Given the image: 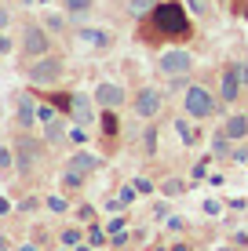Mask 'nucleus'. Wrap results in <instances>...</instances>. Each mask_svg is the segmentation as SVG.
<instances>
[{"label": "nucleus", "instance_id": "nucleus-1", "mask_svg": "<svg viewBox=\"0 0 248 251\" xmlns=\"http://www.w3.org/2000/svg\"><path fill=\"white\" fill-rule=\"evenodd\" d=\"M193 37V22L186 4L179 0H157L153 11L146 19H139V40H172V44H183V40Z\"/></svg>", "mask_w": 248, "mask_h": 251}, {"label": "nucleus", "instance_id": "nucleus-2", "mask_svg": "<svg viewBox=\"0 0 248 251\" xmlns=\"http://www.w3.org/2000/svg\"><path fill=\"white\" fill-rule=\"evenodd\" d=\"M223 106H226V102L216 99L204 84H190V88L183 91V109H186V117L197 120V124H201V120H208V117H219V113H223Z\"/></svg>", "mask_w": 248, "mask_h": 251}, {"label": "nucleus", "instance_id": "nucleus-3", "mask_svg": "<svg viewBox=\"0 0 248 251\" xmlns=\"http://www.w3.org/2000/svg\"><path fill=\"white\" fill-rule=\"evenodd\" d=\"M62 73H66V62L58 55H40V58H33L29 66H26V76H29V84H40V88H51V84H58L62 80Z\"/></svg>", "mask_w": 248, "mask_h": 251}, {"label": "nucleus", "instance_id": "nucleus-4", "mask_svg": "<svg viewBox=\"0 0 248 251\" xmlns=\"http://www.w3.org/2000/svg\"><path fill=\"white\" fill-rule=\"evenodd\" d=\"M40 157H44V142H37L33 135H19L15 138V171L29 178L33 171L40 168Z\"/></svg>", "mask_w": 248, "mask_h": 251}, {"label": "nucleus", "instance_id": "nucleus-5", "mask_svg": "<svg viewBox=\"0 0 248 251\" xmlns=\"http://www.w3.org/2000/svg\"><path fill=\"white\" fill-rule=\"evenodd\" d=\"M193 62H197V58L186 48H168V51L157 55V73L168 76V80H172V76H186V73H193Z\"/></svg>", "mask_w": 248, "mask_h": 251}, {"label": "nucleus", "instance_id": "nucleus-6", "mask_svg": "<svg viewBox=\"0 0 248 251\" xmlns=\"http://www.w3.org/2000/svg\"><path fill=\"white\" fill-rule=\"evenodd\" d=\"M245 62H226L223 66V73H219V99L226 102H237L241 99V91H245Z\"/></svg>", "mask_w": 248, "mask_h": 251}, {"label": "nucleus", "instance_id": "nucleus-7", "mask_svg": "<svg viewBox=\"0 0 248 251\" xmlns=\"http://www.w3.org/2000/svg\"><path fill=\"white\" fill-rule=\"evenodd\" d=\"M51 51V37H48V25L37 22H26L22 25V55L26 58H40Z\"/></svg>", "mask_w": 248, "mask_h": 251}, {"label": "nucleus", "instance_id": "nucleus-8", "mask_svg": "<svg viewBox=\"0 0 248 251\" xmlns=\"http://www.w3.org/2000/svg\"><path fill=\"white\" fill-rule=\"evenodd\" d=\"M165 99H168V91H161V88H142V91L132 99V109H135V117H139V120H153L161 109H165Z\"/></svg>", "mask_w": 248, "mask_h": 251}, {"label": "nucleus", "instance_id": "nucleus-9", "mask_svg": "<svg viewBox=\"0 0 248 251\" xmlns=\"http://www.w3.org/2000/svg\"><path fill=\"white\" fill-rule=\"evenodd\" d=\"M124 102H128V91L121 88V84L102 80L99 88H95V106H99V109H121Z\"/></svg>", "mask_w": 248, "mask_h": 251}, {"label": "nucleus", "instance_id": "nucleus-10", "mask_svg": "<svg viewBox=\"0 0 248 251\" xmlns=\"http://www.w3.org/2000/svg\"><path fill=\"white\" fill-rule=\"evenodd\" d=\"M15 124H19L22 131H29V127L37 124V102H33L29 91H22L19 99H15Z\"/></svg>", "mask_w": 248, "mask_h": 251}, {"label": "nucleus", "instance_id": "nucleus-11", "mask_svg": "<svg viewBox=\"0 0 248 251\" xmlns=\"http://www.w3.org/2000/svg\"><path fill=\"white\" fill-rule=\"evenodd\" d=\"M70 117H73V124H81V127L95 124V106H91V99H88V95L73 91V106H70Z\"/></svg>", "mask_w": 248, "mask_h": 251}, {"label": "nucleus", "instance_id": "nucleus-12", "mask_svg": "<svg viewBox=\"0 0 248 251\" xmlns=\"http://www.w3.org/2000/svg\"><path fill=\"white\" fill-rule=\"evenodd\" d=\"M66 168H70V171H81V175H91V171L102 168V157H95V153H88V150H77L73 157L66 160Z\"/></svg>", "mask_w": 248, "mask_h": 251}, {"label": "nucleus", "instance_id": "nucleus-13", "mask_svg": "<svg viewBox=\"0 0 248 251\" xmlns=\"http://www.w3.org/2000/svg\"><path fill=\"white\" fill-rule=\"evenodd\" d=\"M99 127H102V138H106V142H117V135H121V117H117V109H102Z\"/></svg>", "mask_w": 248, "mask_h": 251}, {"label": "nucleus", "instance_id": "nucleus-14", "mask_svg": "<svg viewBox=\"0 0 248 251\" xmlns=\"http://www.w3.org/2000/svg\"><path fill=\"white\" fill-rule=\"evenodd\" d=\"M223 131L234 138V142H241V138L248 135V113H230L226 124H223Z\"/></svg>", "mask_w": 248, "mask_h": 251}, {"label": "nucleus", "instance_id": "nucleus-15", "mask_svg": "<svg viewBox=\"0 0 248 251\" xmlns=\"http://www.w3.org/2000/svg\"><path fill=\"white\" fill-rule=\"evenodd\" d=\"M172 124H175V131H179V138H183L186 146H197L201 142V127H193L190 117H175Z\"/></svg>", "mask_w": 248, "mask_h": 251}, {"label": "nucleus", "instance_id": "nucleus-16", "mask_svg": "<svg viewBox=\"0 0 248 251\" xmlns=\"http://www.w3.org/2000/svg\"><path fill=\"white\" fill-rule=\"evenodd\" d=\"M77 37H81L84 44H91V48H110V44H113V37H110L106 29H81Z\"/></svg>", "mask_w": 248, "mask_h": 251}, {"label": "nucleus", "instance_id": "nucleus-17", "mask_svg": "<svg viewBox=\"0 0 248 251\" xmlns=\"http://www.w3.org/2000/svg\"><path fill=\"white\" fill-rule=\"evenodd\" d=\"M62 138H66V124H62V117L48 120V124H44V142H48V146H58Z\"/></svg>", "mask_w": 248, "mask_h": 251}, {"label": "nucleus", "instance_id": "nucleus-18", "mask_svg": "<svg viewBox=\"0 0 248 251\" xmlns=\"http://www.w3.org/2000/svg\"><path fill=\"white\" fill-rule=\"evenodd\" d=\"M139 146H142V153H146V157H157V124H150V120H146Z\"/></svg>", "mask_w": 248, "mask_h": 251}, {"label": "nucleus", "instance_id": "nucleus-19", "mask_svg": "<svg viewBox=\"0 0 248 251\" xmlns=\"http://www.w3.org/2000/svg\"><path fill=\"white\" fill-rule=\"evenodd\" d=\"M91 7H95V0H62V11H66V15H73V19L88 15Z\"/></svg>", "mask_w": 248, "mask_h": 251}, {"label": "nucleus", "instance_id": "nucleus-20", "mask_svg": "<svg viewBox=\"0 0 248 251\" xmlns=\"http://www.w3.org/2000/svg\"><path fill=\"white\" fill-rule=\"evenodd\" d=\"M48 99H51V106H55L58 113H66V117H70V106H73V91H51Z\"/></svg>", "mask_w": 248, "mask_h": 251}, {"label": "nucleus", "instance_id": "nucleus-21", "mask_svg": "<svg viewBox=\"0 0 248 251\" xmlns=\"http://www.w3.org/2000/svg\"><path fill=\"white\" fill-rule=\"evenodd\" d=\"M230 142H234V138H230L226 131H219L216 138H212V157H219V160L230 157Z\"/></svg>", "mask_w": 248, "mask_h": 251}, {"label": "nucleus", "instance_id": "nucleus-22", "mask_svg": "<svg viewBox=\"0 0 248 251\" xmlns=\"http://www.w3.org/2000/svg\"><path fill=\"white\" fill-rule=\"evenodd\" d=\"M153 4H157V0H128V15H132V19H146L153 11Z\"/></svg>", "mask_w": 248, "mask_h": 251}, {"label": "nucleus", "instance_id": "nucleus-23", "mask_svg": "<svg viewBox=\"0 0 248 251\" xmlns=\"http://www.w3.org/2000/svg\"><path fill=\"white\" fill-rule=\"evenodd\" d=\"M84 186V175L81 171H70L66 168V175H62V189H81Z\"/></svg>", "mask_w": 248, "mask_h": 251}, {"label": "nucleus", "instance_id": "nucleus-24", "mask_svg": "<svg viewBox=\"0 0 248 251\" xmlns=\"http://www.w3.org/2000/svg\"><path fill=\"white\" fill-rule=\"evenodd\" d=\"M190 73H186V76H172V80H168V95H179V91H186V88H190Z\"/></svg>", "mask_w": 248, "mask_h": 251}, {"label": "nucleus", "instance_id": "nucleus-25", "mask_svg": "<svg viewBox=\"0 0 248 251\" xmlns=\"http://www.w3.org/2000/svg\"><path fill=\"white\" fill-rule=\"evenodd\" d=\"M55 117H58V109L51 106V102H40V106H37V120H40V124H48V120H55Z\"/></svg>", "mask_w": 248, "mask_h": 251}, {"label": "nucleus", "instance_id": "nucleus-26", "mask_svg": "<svg viewBox=\"0 0 248 251\" xmlns=\"http://www.w3.org/2000/svg\"><path fill=\"white\" fill-rule=\"evenodd\" d=\"M161 189H165V197H179V193L186 189V182H183V178H168V182L161 186Z\"/></svg>", "mask_w": 248, "mask_h": 251}, {"label": "nucleus", "instance_id": "nucleus-27", "mask_svg": "<svg viewBox=\"0 0 248 251\" xmlns=\"http://www.w3.org/2000/svg\"><path fill=\"white\" fill-rule=\"evenodd\" d=\"M190 178H193V182H201V178H208V157H201L197 164H193V171H190Z\"/></svg>", "mask_w": 248, "mask_h": 251}, {"label": "nucleus", "instance_id": "nucleus-28", "mask_svg": "<svg viewBox=\"0 0 248 251\" xmlns=\"http://www.w3.org/2000/svg\"><path fill=\"white\" fill-rule=\"evenodd\" d=\"M58 240H62V248H77V244H81V229H62Z\"/></svg>", "mask_w": 248, "mask_h": 251}, {"label": "nucleus", "instance_id": "nucleus-29", "mask_svg": "<svg viewBox=\"0 0 248 251\" xmlns=\"http://www.w3.org/2000/svg\"><path fill=\"white\" fill-rule=\"evenodd\" d=\"M0 168H4V171H11V168H15V150L0 146Z\"/></svg>", "mask_w": 248, "mask_h": 251}, {"label": "nucleus", "instance_id": "nucleus-30", "mask_svg": "<svg viewBox=\"0 0 248 251\" xmlns=\"http://www.w3.org/2000/svg\"><path fill=\"white\" fill-rule=\"evenodd\" d=\"M88 240H91V248H99V244H106V229H99V226H91V229H88Z\"/></svg>", "mask_w": 248, "mask_h": 251}, {"label": "nucleus", "instance_id": "nucleus-31", "mask_svg": "<svg viewBox=\"0 0 248 251\" xmlns=\"http://www.w3.org/2000/svg\"><path fill=\"white\" fill-rule=\"evenodd\" d=\"M44 25H48V29H55V33H62L66 29V19H62V15H48Z\"/></svg>", "mask_w": 248, "mask_h": 251}, {"label": "nucleus", "instance_id": "nucleus-32", "mask_svg": "<svg viewBox=\"0 0 248 251\" xmlns=\"http://www.w3.org/2000/svg\"><path fill=\"white\" fill-rule=\"evenodd\" d=\"M186 11H193V15H208V0H186Z\"/></svg>", "mask_w": 248, "mask_h": 251}, {"label": "nucleus", "instance_id": "nucleus-33", "mask_svg": "<svg viewBox=\"0 0 248 251\" xmlns=\"http://www.w3.org/2000/svg\"><path fill=\"white\" fill-rule=\"evenodd\" d=\"M44 204H48V207H51V211H55V215H62V211H66V207H70V204H66V201H62V197H48V201H44Z\"/></svg>", "mask_w": 248, "mask_h": 251}, {"label": "nucleus", "instance_id": "nucleus-34", "mask_svg": "<svg viewBox=\"0 0 248 251\" xmlns=\"http://www.w3.org/2000/svg\"><path fill=\"white\" fill-rule=\"evenodd\" d=\"M132 186H135V189H139V193H142V197H146V193H153V182H150V178H142V175H139V178H135V182H132Z\"/></svg>", "mask_w": 248, "mask_h": 251}, {"label": "nucleus", "instance_id": "nucleus-35", "mask_svg": "<svg viewBox=\"0 0 248 251\" xmlns=\"http://www.w3.org/2000/svg\"><path fill=\"white\" fill-rule=\"evenodd\" d=\"M70 138H73V142H77V146H84V142H88V131H84V127H81V124H77V127H73V131H70Z\"/></svg>", "mask_w": 248, "mask_h": 251}, {"label": "nucleus", "instance_id": "nucleus-36", "mask_svg": "<svg viewBox=\"0 0 248 251\" xmlns=\"http://www.w3.org/2000/svg\"><path fill=\"white\" fill-rule=\"evenodd\" d=\"M135 193H139V189H135V186H124V189H121V193H117V197H121L124 204H132V201H135Z\"/></svg>", "mask_w": 248, "mask_h": 251}, {"label": "nucleus", "instance_id": "nucleus-37", "mask_svg": "<svg viewBox=\"0 0 248 251\" xmlns=\"http://www.w3.org/2000/svg\"><path fill=\"white\" fill-rule=\"evenodd\" d=\"M121 229H124V215H117V219H110L106 233H121Z\"/></svg>", "mask_w": 248, "mask_h": 251}, {"label": "nucleus", "instance_id": "nucleus-38", "mask_svg": "<svg viewBox=\"0 0 248 251\" xmlns=\"http://www.w3.org/2000/svg\"><path fill=\"white\" fill-rule=\"evenodd\" d=\"M19 207H22V211H37V207H40V201H37V197H26V201H22Z\"/></svg>", "mask_w": 248, "mask_h": 251}, {"label": "nucleus", "instance_id": "nucleus-39", "mask_svg": "<svg viewBox=\"0 0 248 251\" xmlns=\"http://www.w3.org/2000/svg\"><path fill=\"white\" fill-rule=\"evenodd\" d=\"M219 211H223V204H219V201H204V215H219Z\"/></svg>", "mask_w": 248, "mask_h": 251}, {"label": "nucleus", "instance_id": "nucleus-40", "mask_svg": "<svg viewBox=\"0 0 248 251\" xmlns=\"http://www.w3.org/2000/svg\"><path fill=\"white\" fill-rule=\"evenodd\" d=\"M0 55H11V37L7 33H0Z\"/></svg>", "mask_w": 248, "mask_h": 251}, {"label": "nucleus", "instance_id": "nucleus-41", "mask_svg": "<svg viewBox=\"0 0 248 251\" xmlns=\"http://www.w3.org/2000/svg\"><path fill=\"white\" fill-rule=\"evenodd\" d=\"M110 240H113V248H124V244H128V233L121 229V233H113V237H110Z\"/></svg>", "mask_w": 248, "mask_h": 251}, {"label": "nucleus", "instance_id": "nucleus-42", "mask_svg": "<svg viewBox=\"0 0 248 251\" xmlns=\"http://www.w3.org/2000/svg\"><path fill=\"white\" fill-rule=\"evenodd\" d=\"M248 207V201H241V197H234V201H230V211H245Z\"/></svg>", "mask_w": 248, "mask_h": 251}, {"label": "nucleus", "instance_id": "nucleus-43", "mask_svg": "<svg viewBox=\"0 0 248 251\" xmlns=\"http://www.w3.org/2000/svg\"><path fill=\"white\" fill-rule=\"evenodd\" d=\"M7 211H11V204H7L4 197H0V215H7Z\"/></svg>", "mask_w": 248, "mask_h": 251}, {"label": "nucleus", "instance_id": "nucleus-44", "mask_svg": "<svg viewBox=\"0 0 248 251\" xmlns=\"http://www.w3.org/2000/svg\"><path fill=\"white\" fill-rule=\"evenodd\" d=\"M7 22H11V15H7L4 7H0V25H7Z\"/></svg>", "mask_w": 248, "mask_h": 251}, {"label": "nucleus", "instance_id": "nucleus-45", "mask_svg": "<svg viewBox=\"0 0 248 251\" xmlns=\"http://www.w3.org/2000/svg\"><path fill=\"white\" fill-rule=\"evenodd\" d=\"M172 251H186V244H172Z\"/></svg>", "mask_w": 248, "mask_h": 251}, {"label": "nucleus", "instance_id": "nucleus-46", "mask_svg": "<svg viewBox=\"0 0 248 251\" xmlns=\"http://www.w3.org/2000/svg\"><path fill=\"white\" fill-rule=\"evenodd\" d=\"M73 251H91V248H84V244H77V248H73Z\"/></svg>", "mask_w": 248, "mask_h": 251}, {"label": "nucleus", "instance_id": "nucleus-47", "mask_svg": "<svg viewBox=\"0 0 248 251\" xmlns=\"http://www.w3.org/2000/svg\"><path fill=\"white\" fill-rule=\"evenodd\" d=\"M22 251H37V248H33V244H26V248H22Z\"/></svg>", "mask_w": 248, "mask_h": 251}, {"label": "nucleus", "instance_id": "nucleus-48", "mask_svg": "<svg viewBox=\"0 0 248 251\" xmlns=\"http://www.w3.org/2000/svg\"><path fill=\"white\" fill-rule=\"evenodd\" d=\"M153 251H165V248H153Z\"/></svg>", "mask_w": 248, "mask_h": 251}, {"label": "nucleus", "instance_id": "nucleus-49", "mask_svg": "<svg viewBox=\"0 0 248 251\" xmlns=\"http://www.w3.org/2000/svg\"><path fill=\"white\" fill-rule=\"evenodd\" d=\"M241 4H245V0H241Z\"/></svg>", "mask_w": 248, "mask_h": 251}]
</instances>
